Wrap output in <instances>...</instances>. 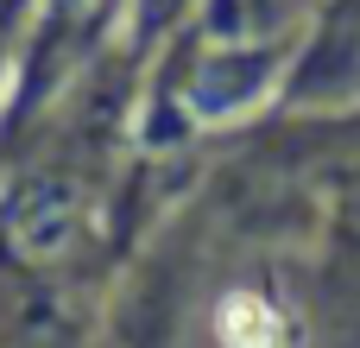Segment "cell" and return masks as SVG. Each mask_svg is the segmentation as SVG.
Returning <instances> with one entry per match:
<instances>
[{
    "instance_id": "6da1fadb",
    "label": "cell",
    "mask_w": 360,
    "mask_h": 348,
    "mask_svg": "<svg viewBox=\"0 0 360 348\" xmlns=\"http://www.w3.org/2000/svg\"><path fill=\"white\" fill-rule=\"evenodd\" d=\"M215 330H221V348H285V323H278V311H272L266 298H253V292L228 298L221 317H215Z\"/></svg>"
}]
</instances>
